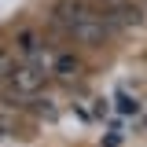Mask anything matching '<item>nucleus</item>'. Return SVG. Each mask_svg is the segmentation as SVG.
Listing matches in <instances>:
<instances>
[{
	"label": "nucleus",
	"mask_w": 147,
	"mask_h": 147,
	"mask_svg": "<svg viewBox=\"0 0 147 147\" xmlns=\"http://www.w3.org/2000/svg\"><path fill=\"white\" fill-rule=\"evenodd\" d=\"M15 66H18V55H15V48L0 44V81H4V85H7V77L15 74Z\"/></svg>",
	"instance_id": "obj_5"
},
{
	"label": "nucleus",
	"mask_w": 147,
	"mask_h": 147,
	"mask_svg": "<svg viewBox=\"0 0 147 147\" xmlns=\"http://www.w3.org/2000/svg\"><path fill=\"white\" fill-rule=\"evenodd\" d=\"M48 22H52V30H59L66 40L81 48H99L110 33L107 15L92 0H55L48 7Z\"/></svg>",
	"instance_id": "obj_1"
},
{
	"label": "nucleus",
	"mask_w": 147,
	"mask_h": 147,
	"mask_svg": "<svg viewBox=\"0 0 147 147\" xmlns=\"http://www.w3.org/2000/svg\"><path fill=\"white\" fill-rule=\"evenodd\" d=\"M48 77H52V74H44L40 66L22 63V59H18L15 74L7 77V88H11V96H18V99H33V96H40V92H44Z\"/></svg>",
	"instance_id": "obj_3"
},
{
	"label": "nucleus",
	"mask_w": 147,
	"mask_h": 147,
	"mask_svg": "<svg viewBox=\"0 0 147 147\" xmlns=\"http://www.w3.org/2000/svg\"><path fill=\"white\" fill-rule=\"evenodd\" d=\"M11 44H15V55L22 59V63H33V66H40L44 74H52V63H55V55H59V52H52L37 30H30V26L18 30Z\"/></svg>",
	"instance_id": "obj_2"
},
{
	"label": "nucleus",
	"mask_w": 147,
	"mask_h": 147,
	"mask_svg": "<svg viewBox=\"0 0 147 147\" xmlns=\"http://www.w3.org/2000/svg\"><path fill=\"white\" fill-rule=\"evenodd\" d=\"M81 70H85V66H81V59H77L74 52H59L55 63H52V74L59 77V81H77Z\"/></svg>",
	"instance_id": "obj_4"
}]
</instances>
